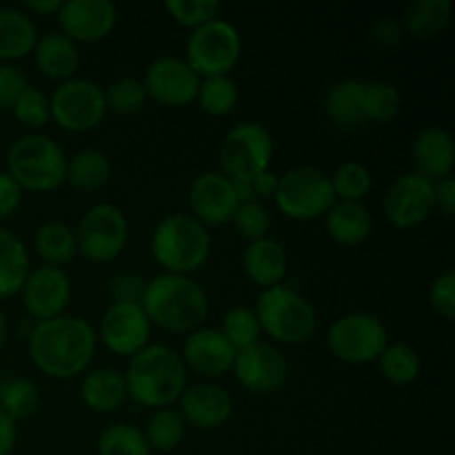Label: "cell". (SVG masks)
Returning <instances> with one entry per match:
<instances>
[{
	"label": "cell",
	"instance_id": "6da1fadb",
	"mask_svg": "<svg viewBox=\"0 0 455 455\" xmlns=\"http://www.w3.org/2000/svg\"><path fill=\"white\" fill-rule=\"evenodd\" d=\"M98 349V333L80 315L43 320L29 333L31 363L44 376L69 380L87 371Z\"/></svg>",
	"mask_w": 455,
	"mask_h": 455
},
{
	"label": "cell",
	"instance_id": "7a4b0ae2",
	"mask_svg": "<svg viewBox=\"0 0 455 455\" xmlns=\"http://www.w3.org/2000/svg\"><path fill=\"white\" fill-rule=\"evenodd\" d=\"M127 395L147 409L172 407L189 387V371L180 354L167 345H147L124 369Z\"/></svg>",
	"mask_w": 455,
	"mask_h": 455
},
{
	"label": "cell",
	"instance_id": "3957f363",
	"mask_svg": "<svg viewBox=\"0 0 455 455\" xmlns=\"http://www.w3.org/2000/svg\"><path fill=\"white\" fill-rule=\"evenodd\" d=\"M140 307L151 324L173 333H191L209 315L207 291L191 275L160 274L147 280Z\"/></svg>",
	"mask_w": 455,
	"mask_h": 455
},
{
	"label": "cell",
	"instance_id": "277c9868",
	"mask_svg": "<svg viewBox=\"0 0 455 455\" xmlns=\"http://www.w3.org/2000/svg\"><path fill=\"white\" fill-rule=\"evenodd\" d=\"M212 235L191 213H172L151 234V256L164 274L191 275L207 262Z\"/></svg>",
	"mask_w": 455,
	"mask_h": 455
},
{
	"label": "cell",
	"instance_id": "5b68a950",
	"mask_svg": "<svg viewBox=\"0 0 455 455\" xmlns=\"http://www.w3.org/2000/svg\"><path fill=\"white\" fill-rule=\"evenodd\" d=\"M67 160L60 142L44 133H25L16 138L7 151V173L22 191L44 194L65 182Z\"/></svg>",
	"mask_w": 455,
	"mask_h": 455
},
{
	"label": "cell",
	"instance_id": "8992f818",
	"mask_svg": "<svg viewBox=\"0 0 455 455\" xmlns=\"http://www.w3.org/2000/svg\"><path fill=\"white\" fill-rule=\"evenodd\" d=\"M253 314L260 323V331L280 345H302L318 329L314 305L289 284L262 289Z\"/></svg>",
	"mask_w": 455,
	"mask_h": 455
},
{
	"label": "cell",
	"instance_id": "52a82bcc",
	"mask_svg": "<svg viewBox=\"0 0 455 455\" xmlns=\"http://www.w3.org/2000/svg\"><path fill=\"white\" fill-rule=\"evenodd\" d=\"M275 204L291 220H314L323 218L336 203L331 178L324 169L314 164H296L278 176Z\"/></svg>",
	"mask_w": 455,
	"mask_h": 455
},
{
	"label": "cell",
	"instance_id": "ba28073f",
	"mask_svg": "<svg viewBox=\"0 0 455 455\" xmlns=\"http://www.w3.org/2000/svg\"><path fill=\"white\" fill-rule=\"evenodd\" d=\"M240 56L243 36L234 22L218 16L191 29L185 60L200 78L229 76V71L240 62Z\"/></svg>",
	"mask_w": 455,
	"mask_h": 455
},
{
	"label": "cell",
	"instance_id": "9c48e42d",
	"mask_svg": "<svg viewBox=\"0 0 455 455\" xmlns=\"http://www.w3.org/2000/svg\"><path fill=\"white\" fill-rule=\"evenodd\" d=\"M329 351L345 364L378 363L389 345V331L380 318L364 311H351L331 323L327 333Z\"/></svg>",
	"mask_w": 455,
	"mask_h": 455
},
{
	"label": "cell",
	"instance_id": "30bf717a",
	"mask_svg": "<svg viewBox=\"0 0 455 455\" xmlns=\"http://www.w3.org/2000/svg\"><path fill=\"white\" fill-rule=\"evenodd\" d=\"M74 234L78 253L87 260L111 262L127 247V213L114 203H96L83 213Z\"/></svg>",
	"mask_w": 455,
	"mask_h": 455
},
{
	"label": "cell",
	"instance_id": "8fae6325",
	"mask_svg": "<svg viewBox=\"0 0 455 455\" xmlns=\"http://www.w3.org/2000/svg\"><path fill=\"white\" fill-rule=\"evenodd\" d=\"M274 136L260 123L235 124L222 138L220 169L231 180H251L258 173L271 169L274 160Z\"/></svg>",
	"mask_w": 455,
	"mask_h": 455
},
{
	"label": "cell",
	"instance_id": "7c38bea8",
	"mask_svg": "<svg viewBox=\"0 0 455 455\" xmlns=\"http://www.w3.org/2000/svg\"><path fill=\"white\" fill-rule=\"evenodd\" d=\"M52 120L71 133L96 129L107 116L105 89L89 78H71L58 84L49 96Z\"/></svg>",
	"mask_w": 455,
	"mask_h": 455
},
{
	"label": "cell",
	"instance_id": "4fadbf2b",
	"mask_svg": "<svg viewBox=\"0 0 455 455\" xmlns=\"http://www.w3.org/2000/svg\"><path fill=\"white\" fill-rule=\"evenodd\" d=\"M382 212L395 229H413L435 212V182L416 172L395 178L382 198Z\"/></svg>",
	"mask_w": 455,
	"mask_h": 455
},
{
	"label": "cell",
	"instance_id": "5bb4252c",
	"mask_svg": "<svg viewBox=\"0 0 455 455\" xmlns=\"http://www.w3.org/2000/svg\"><path fill=\"white\" fill-rule=\"evenodd\" d=\"M151 329L140 302H111L100 320V340L111 354L132 358L149 345Z\"/></svg>",
	"mask_w": 455,
	"mask_h": 455
},
{
	"label": "cell",
	"instance_id": "9a60e30c",
	"mask_svg": "<svg viewBox=\"0 0 455 455\" xmlns=\"http://www.w3.org/2000/svg\"><path fill=\"white\" fill-rule=\"evenodd\" d=\"M200 76L189 67L185 58L160 56L149 62L142 84L147 96L167 107H185L196 100Z\"/></svg>",
	"mask_w": 455,
	"mask_h": 455
},
{
	"label": "cell",
	"instance_id": "2e32d148",
	"mask_svg": "<svg viewBox=\"0 0 455 455\" xmlns=\"http://www.w3.org/2000/svg\"><path fill=\"white\" fill-rule=\"evenodd\" d=\"M231 373L238 385L251 394H274L287 382L289 363L283 351L267 342H256L253 347L238 351Z\"/></svg>",
	"mask_w": 455,
	"mask_h": 455
},
{
	"label": "cell",
	"instance_id": "e0dca14e",
	"mask_svg": "<svg viewBox=\"0 0 455 455\" xmlns=\"http://www.w3.org/2000/svg\"><path fill=\"white\" fill-rule=\"evenodd\" d=\"M20 293L22 305L31 318H36L38 323L58 318L65 314L71 300V278L62 267H34L27 275Z\"/></svg>",
	"mask_w": 455,
	"mask_h": 455
},
{
	"label": "cell",
	"instance_id": "ac0fdd59",
	"mask_svg": "<svg viewBox=\"0 0 455 455\" xmlns=\"http://www.w3.org/2000/svg\"><path fill=\"white\" fill-rule=\"evenodd\" d=\"M191 216L204 227L225 225L231 222L234 213L238 212L240 200L235 196L234 180L227 178L222 172H203L191 180L189 191Z\"/></svg>",
	"mask_w": 455,
	"mask_h": 455
},
{
	"label": "cell",
	"instance_id": "d6986e66",
	"mask_svg": "<svg viewBox=\"0 0 455 455\" xmlns=\"http://www.w3.org/2000/svg\"><path fill=\"white\" fill-rule=\"evenodd\" d=\"M60 34L78 43H100L118 25V7L111 0H65L56 13Z\"/></svg>",
	"mask_w": 455,
	"mask_h": 455
},
{
	"label": "cell",
	"instance_id": "ffe728a7",
	"mask_svg": "<svg viewBox=\"0 0 455 455\" xmlns=\"http://www.w3.org/2000/svg\"><path fill=\"white\" fill-rule=\"evenodd\" d=\"M238 351L229 345L220 329L200 327L187 333L182 345V363L187 371H194L204 378H220L234 369V360Z\"/></svg>",
	"mask_w": 455,
	"mask_h": 455
},
{
	"label": "cell",
	"instance_id": "44dd1931",
	"mask_svg": "<svg viewBox=\"0 0 455 455\" xmlns=\"http://www.w3.org/2000/svg\"><path fill=\"white\" fill-rule=\"evenodd\" d=\"M178 404H180L178 411L185 418V422L198 429H220L234 413V398L229 391L213 382L187 387Z\"/></svg>",
	"mask_w": 455,
	"mask_h": 455
},
{
	"label": "cell",
	"instance_id": "7402d4cb",
	"mask_svg": "<svg viewBox=\"0 0 455 455\" xmlns=\"http://www.w3.org/2000/svg\"><path fill=\"white\" fill-rule=\"evenodd\" d=\"M411 158L416 173L438 182L453 176L455 142L451 132L443 127H427L416 136L411 147Z\"/></svg>",
	"mask_w": 455,
	"mask_h": 455
},
{
	"label": "cell",
	"instance_id": "603a6c76",
	"mask_svg": "<svg viewBox=\"0 0 455 455\" xmlns=\"http://www.w3.org/2000/svg\"><path fill=\"white\" fill-rule=\"evenodd\" d=\"M244 274L251 283H256L260 289L275 287L283 284L289 271V256L283 243L275 238H260L247 244L243 253Z\"/></svg>",
	"mask_w": 455,
	"mask_h": 455
},
{
	"label": "cell",
	"instance_id": "cb8c5ba5",
	"mask_svg": "<svg viewBox=\"0 0 455 455\" xmlns=\"http://www.w3.org/2000/svg\"><path fill=\"white\" fill-rule=\"evenodd\" d=\"M34 60L44 78L56 80L60 84L65 80L76 78V71L80 67L78 44L60 31H49V34L38 36V43L34 47Z\"/></svg>",
	"mask_w": 455,
	"mask_h": 455
},
{
	"label": "cell",
	"instance_id": "d4e9b609",
	"mask_svg": "<svg viewBox=\"0 0 455 455\" xmlns=\"http://www.w3.org/2000/svg\"><path fill=\"white\" fill-rule=\"evenodd\" d=\"M323 218L329 238L342 247H358L373 231V216L364 203L336 200Z\"/></svg>",
	"mask_w": 455,
	"mask_h": 455
},
{
	"label": "cell",
	"instance_id": "484cf974",
	"mask_svg": "<svg viewBox=\"0 0 455 455\" xmlns=\"http://www.w3.org/2000/svg\"><path fill=\"white\" fill-rule=\"evenodd\" d=\"M324 114H327L329 123L340 132H355L367 124L363 80L347 78L333 83L324 96Z\"/></svg>",
	"mask_w": 455,
	"mask_h": 455
},
{
	"label": "cell",
	"instance_id": "4316f807",
	"mask_svg": "<svg viewBox=\"0 0 455 455\" xmlns=\"http://www.w3.org/2000/svg\"><path fill=\"white\" fill-rule=\"evenodd\" d=\"M80 398L87 404V409L96 413H114L124 404L127 385L124 376L111 367H98L92 371H84L80 382Z\"/></svg>",
	"mask_w": 455,
	"mask_h": 455
},
{
	"label": "cell",
	"instance_id": "83f0119b",
	"mask_svg": "<svg viewBox=\"0 0 455 455\" xmlns=\"http://www.w3.org/2000/svg\"><path fill=\"white\" fill-rule=\"evenodd\" d=\"M38 36V27L29 13L12 7L0 9V62L12 65L34 53Z\"/></svg>",
	"mask_w": 455,
	"mask_h": 455
},
{
	"label": "cell",
	"instance_id": "f1b7e54d",
	"mask_svg": "<svg viewBox=\"0 0 455 455\" xmlns=\"http://www.w3.org/2000/svg\"><path fill=\"white\" fill-rule=\"evenodd\" d=\"M29 271V251L25 243L0 227V300L20 293Z\"/></svg>",
	"mask_w": 455,
	"mask_h": 455
},
{
	"label": "cell",
	"instance_id": "f546056e",
	"mask_svg": "<svg viewBox=\"0 0 455 455\" xmlns=\"http://www.w3.org/2000/svg\"><path fill=\"white\" fill-rule=\"evenodd\" d=\"M451 12V0H411L400 22L411 38L431 40L449 25Z\"/></svg>",
	"mask_w": 455,
	"mask_h": 455
},
{
	"label": "cell",
	"instance_id": "4dcf8cb0",
	"mask_svg": "<svg viewBox=\"0 0 455 455\" xmlns=\"http://www.w3.org/2000/svg\"><path fill=\"white\" fill-rule=\"evenodd\" d=\"M111 172V160L105 151L100 149H80L67 160V178L74 189L78 191H96L109 182Z\"/></svg>",
	"mask_w": 455,
	"mask_h": 455
},
{
	"label": "cell",
	"instance_id": "1f68e13d",
	"mask_svg": "<svg viewBox=\"0 0 455 455\" xmlns=\"http://www.w3.org/2000/svg\"><path fill=\"white\" fill-rule=\"evenodd\" d=\"M34 249L36 253L43 258V265L53 267L67 265V262L74 260V256L78 253L74 229L60 220L43 222V225L36 229Z\"/></svg>",
	"mask_w": 455,
	"mask_h": 455
},
{
	"label": "cell",
	"instance_id": "d6a6232c",
	"mask_svg": "<svg viewBox=\"0 0 455 455\" xmlns=\"http://www.w3.org/2000/svg\"><path fill=\"white\" fill-rule=\"evenodd\" d=\"M378 367L391 385H411L420 378L422 360L416 347L407 342H389L378 358Z\"/></svg>",
	"mask_w": 455,
	"mask_h": 455
},
{
	"label": "cell",
	"instance_id": "836d02e7",
	"mask_svg": "<svg viewBox=\"0 0 455 455\" xmlns=\"http://www.w3.org/2000/svg\"><path fill=\"white\" fill-rule=\"evenodd\" d=\"M145 438L149 443L151 451H173L182 444L187 434V422L185 418L180 416L178 409L164 407V409H156L154 413L149 416L145 425Z\"/></svg>",
	"mask_w": 455,
	"mask_h": 455
},
{
	"label": "cell",
	"instance_id": "e575fe53",
	"mask_svg": "<svg viewBox=\"0 0 455 455\" xmlns=\"http://www.w3.org/2000/svg\"><path fill=\"white\" fill-rule=\"evenodd\" d=\"M238 100L240 89L235 80L229 78V76H213V78L200 80L196 102H198L200 109L207 116H213V118L229 116L238 107Z\"/></svg>",
	"mask_w": 455,
	"mask_h": 455
},
{
	"label": "cell",
	"instance_id": "d590c367",
	"mask_svg": "<svg viewBox=\"0 0 455 455\" xmlns=\"http://www.w3.org/2000/svg\"><path fill=\"white\" fill-rule=\"evenodd\" d=\"M364 114L367 123H391L400 114L403 96L394 83L387 80H367L363 83Z\"/></svg>",
	"mask_w": 455,
	"mask_h": 455
},
{
	"label": "cell",
	"instance_id": "8d00e7d4",
	"mask_svg": "<svg viewBox=\"0 0 455 455\" xmlns=\"http://www.w3.org/2000/svg\"><path fill=\"white\" fill-rule=\"evenodd\" d=\"M329 178H331L336 200H345V203H363L373 187L371 172L367 169V164L358 163V160L340 163Z\"/></svg>",
	"mask_w": 455,
	"mask_h": 455
},
{
	"label": "cell",
	"instance_id": "74e56055",
	"mask_svg": "<svg viewBox=\"0 0 455 455\" xmlns=\"http://www.w3.org/2000/svg\"><path fill=\"white\" fill-rule=\"evenodd\" d=\"M40 389L29 378H12L0 387V411L12 420L34 416L40 409Z\"/></svg>",
	"mask_w": 455,
	"mask_h": 455
},
{
	"label": "cell",
	"instance_id": "f35d334b",
	"mask_svg": "<svg viewBox=\"0 0 455 455\" xmlns=\"http://www.w3.org/2000/svg\"><path fill=\"white\" fill-rule=\"evenodd\" d=\"M98 455H151V447L136 425L114 422L98 438Z\"/></svg>",
	"mask_w": 455,
	"mask_h": 455
},
{
	"label": "cell",
	"instance_id": "ab89813d",
	"mask_svg": "<svg viewBox=\"0 0 455 455\" xmlns=\"http://www.w3.org/2000/svg\"><path fill=\"white\" fill-rule=\"evenodd\" d=\"M147 100H149V96H147L145 84L133 76H120L105 89L107 111H111V114L133 116L147 105Z\"/></svg>",
	"mask_w": 455,
	"mask_h": 455
},
{
	"label": "cell",
	"instance_id": "60d3db41",
	"mask_svg": "<svg viewBox=\"0 0 455 455\" xmlns=\"http://www.w3.org/2000/svg\"><path fill=\"white\" fill-rule=\"evenodd\" d=\"M220 333L229 340V345L235 351L253 347L256 342H260L262 336L256 314H253V309H247V307H234V309L227 311L222 315Z\"/></svg>",
	"mask_w": 455,
	"mask_h": 455
},
{
	"label": "cell",
	"instance_id": "b9f144b4",
	"mask_svg": "<svg viewBox=\"0 0 455 455\" xmlns=\"http://www.w3.org/2000/svg\"><path fill=\"white\" fill-rule=\"evenodd\" d=\"M12 111L13 116H16L18 123L27 129H34V133H38L40 129L47 127V123L52 120L49 96L43 89L34 87V84H27V87L22 89L18 100L13 102Z\"/></svg>",
	"mask_w": 455,
	"mask_h": 455
},
{
	"label": "cell",
	"instance_id": "7bdbcfd3",
	"mask_svg": "<svg viewBox=\"0 0 455 455\" xmlns=\"http://www.w3.org/2000/svg\"><path fill=\"white\" fill-rule=\"evenodd\" d=\"M164 12H167L178 25L196 29V27L218 18V13H220V3H218V0H164Z\"/></svg>",
	"mask_w": 455,
	"mask_h": 455
},
{
	"label": "cell",
	"instance_id": "ee69618b",
	"mask_svg": "<svg viewBox=\"0 0 455 455\" xmlns=\"http://www.w3.org/2000/svg\"><path fill=\"white\" fill-rule=\"evenodd\" d=\"M231 222H234L235 231H238L243 238H247L249 243H253V240H260L269 235L271 213L267 212L265 204L253 200V203L240 204L238 212H235L234 218H231Z\"/></svg>",
	"mask_w": 455,
	"mask_h": 455
},
{
	"label": "cell",
	"instance_id": "f6af8a7d",
	"mask_svg": "<svg viewBox=\"0 0 455 455\" xmlns=\"http://www.w3.org/2000/svg\"><path fill=\"white\" fill-rule=\"evenodd\" d=\"M429 305L443 320L455 318V271L447 269L431 283Z\"/></svg>",
	"mask_w": 455,
	"mask_h": 455
},
{
	"label": "cell",
	"instance_id": "bcb514c9",
	"mask_svg": "<svg viewBox=\"0 0 455 455\" xmlns=\"http://www.w3.org/2000/svg\"><path fill=\"white\" fill-rule=\"evenodd\" d=\"M404 38V27L400 18L382 16L376 18L369 27V43L378 49H398Z\"/></svg>",
	"mask_w": 455,
	"mask_h": 455
},
{
	"label": "cell",
	"instance_id": "7dc6e473",
	"mask_svg": "<svg viewBox=\"0 0 455 455\" xmlns=\"http://www.w3.org/2000/svg\"><path fill=\"white\" fill-rule=\"evenodd\" d=\"M25 87L27 80L20 69L7 65V62H0V109H12Z\"/></svg>",
	"mask_w": 455,
	"mask_h": 455
},
{
	"label": "cell",
	"instance_id": "c3c4849f",
	"mask_svg": "<svg viewBox=\"0 0 455 455\" xmlns=\"http://www.w3.org/2000/svg\"><path fill=\"white\" fill-rule=\"evenodd\" d=\"M147 280L133 274H116L109 280L111 302H140Z\"/></svg>",
	"mask_w": 455,
	"mask_h": 455
},
{
	"label": "cell",
	"instance_id": "681fc988",
	"mask_svg": "<svg viewBox=\"0 0 455 455\" xmlns=\"http://www.w3.org/2000/svg\"><path fill=\"white\" fill-rule=\"evenodd\" d=\"M22 187L9 176L7 172H0V220L13 216L22 204Z\"/></svg>",
	"mask_w": 455,
	"mask_h": 455
},
{
	"label": "cell",
	"instance_id": "f907efd6",
	"mask_svg": "<svg viewBox=\"0 0 455 455\" xmlns=\"http://www.w3.org/2000/svg\"><path fill=\"white\" fill-rule=\"evenodd\" d=\"M435 209L444 218H451L455 212V178L447 176L435 182Z\"/></svg>",
	"mask_w": 455,
	"mask_h": 455
},
{
	"label": "cell",
	"instance_id": "816d5d0a",
	"mask_svg": "<svg viewBox=\"0 0 455 455\" xmlns=\"http://www.w3.org/2000/svg\"><path fill=\"white\" fill-rule=\"evenodd\" d=\"M249 182H251L253 196H256V200L260 203V198H274L275 196V189H278V173L267 169V172L258 173V176L251 178Z\"/></svg>",
	"mask_w": 455,
	"mask_h": 455
},
{
	"label": "cell",
	"instance_id": "f5cc1de1",
	"mask_svg": "<svg viewBox=\"0 0 455 455\" xmlns=\"http://www.w3.org/2000/svg\"><path fill=\"white\" fill-rule=\"evenodd\" d=\"M16 420H12L7 413L0 411V455H12L13 447H16Z\"/></svg>",
	"mask_w": 455,
	"mask_h": 455
},
{
	"label": "cell",
	"instance_id": "db71d44e",
	"mask_svg": "<svg viewBox=\"0 0 455 455\" xmlns=\"http://www.w3.org/2000/svg\"><path fill=\"white\" fill-rule=\"evenodd\" d=\"M62 3L65 0H25V13H40V16H47V13H58L60 12Z\"/></svg>",
	"mask_w": 455,
	"mask_h": 455
},
{
	"label": "cell",
	"instance_id": "11a10c76",
	"mask_svg": "<svg viewBox=\"0 0 455 455\" xmlns=\"http://www.w3.org/2000/svg\"><path fill=\"white\" fill-rule=\"evenodd\" d=\"M7 333H9L7 315H4V311H3V309H0V351H3L4 342H7Z\"/></svg>",
	"mask_w": 455,
	"mask_h": 455
}]
</instances>
